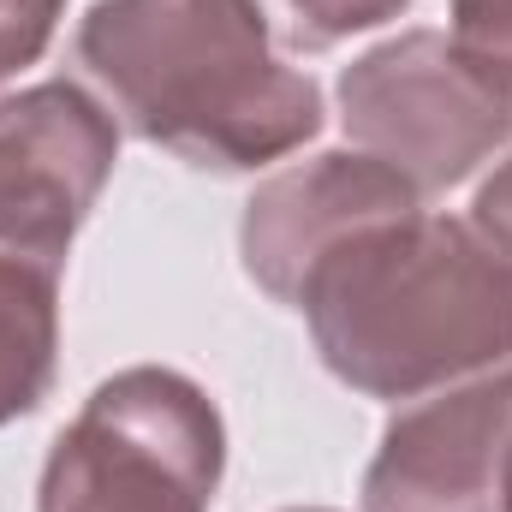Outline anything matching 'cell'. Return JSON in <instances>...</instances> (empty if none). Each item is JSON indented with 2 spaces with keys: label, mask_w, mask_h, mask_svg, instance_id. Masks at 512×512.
Listing matches in <instances>:
<instances>
[{
  "label": "cell",
  "mask_w": 512,
  "mask_h": 512,
  "mask_svg": "<svg viewBox=\"0 0 512 512\" xmlns=\"http://www.w3.org/2000/svg\"><path fill=\"white\" fill-rule=\"evenodd\" d=\"M72 54L108 114L197 173H256L322 131V90L256 0H96Z\"/></svg>",
  "instance_id": "6da1fadb"
},
{
  "label": "cell",
  "mask_w": 512,
  "mask_h": 512,
  "mask_svg": "<svg viewBox=\"0 0 512 512\" xmlns=\"http://www.w3.org/2000/svg\"><path fill=\"white\" fill-rule=\"evenodd\" d=\"M340 387L405 405L512 358V251L471 215H399L322 256L292 304Z\"/></svg>",
  "instance_id": "7a4b0ae2"
},
{
  "label": "cell",
  "mask_w": 512,
  "mask_h": 512,
  "mask_svg": "<svg viewBox=\"0 0 512 512\" xmlns=\"http://www.w3.org/2000/svg\"><path fill=\"white\" fill-rule=\"evenodd\" d=\"M227 471V423L209 387L131 364L54 435L36 512H209Z\"/></svg>",
  "instance_id": "3957f363"
},
{
  "label": "cell",
  "mask_w": 512,
  "mask_h": 512,
  "mask_svg": "<svg viewBox=\"0 0 512 512\" xmlns=\"http://www.w3.org/2000/svg\"><path fill=\"white\" fill-rule=\"evenodd\" d=\"M340 126L352 149L435 197L512 143V102L447 30H399L340 72Z\"/></svg>",
  "instance_id": "277c9868"
},
{
  "label": "cell",
  "mask_w": 512,
  "mask_h": 512,
  "mask_svg": "<svg viewBox=\"0 0 512 512\" xmlns=\"http://www.w3.org/2000/svg\"><path fill=\"white\" fill-rule=\"evenodd\" d=\"M120 161V120L72 78L0 96V256L66 268Z\"/></svg>",
  "instance_id": "5b68a950"
},
{
  "label": "cell",
  "mask_w": 512,
  "mask_h": 512,
  "mask_svg": "<svg viewBox=\"0 0 512 512\" xmlns=\"http://www.w3.org/2000/svg\"><path fill=\"white\" fill-rule=\"evenodd\" d=\"M512 447V358L405 399L364 471V512H501Z\"/></svg>",
  "instance_id": "8992f818"
},
{
  "label": "cell",
  "mask_w": 512,
  "mask_h": 512,
  "mask_svg": "<svg viewBox=\"0 0 512 512\" xmlns=\"http://www.w3.org/2000/svg\"><path fill=\"white\" fill-rule=\"evenodd\" d=\"M417 209H423V191L399 179L387 161L364 149H316L268 173L251 191L245 221H239V256L256 286L292 310L304 274L334 245H346L352 233L376 221L417 215Z\"/></svg>",
  "instance_id": "52a82bcc"
},
{
  "label": "cell",
  "mask_w": 512,
  "mask_h": 512,
  "mask_svg": "<svg viewBox=\"0 0 512 512\" xmlns=\"http://www.w3.org/2000/svg\"><path fill=\"white\" fill-rule=\"evenodd\" d=\"M60 370V268L0 256V429L30 417Z\"/></svg>",
  "instance_id": "ba28073f"
},
{
  "label": "cell",
  "mask_w": 512,
  "mask_h": 512,
  "mask_svg": "<svg viewBox=\"0 0 512 512\" xmlns=\"http://www.w3.org/2000/svg\"><path fill=\"white\" fill-rule=\"evenodd\" d=\"M286 42L304 48V54H328L340 48L346 36H364V30H382L393 24L411 0H268Z\"/></svg>",
  "instance_id": "9c48e42d"
},
{
  "label": "cell",
  "mask_w": 512,
  "mask_h": 512,
  "mask_svg": "<svg viewBox=\"0 0 512 512\" xmlns=\"http://www.w3.org/2000/svg\"><path fill=\"white\" fill-rule=\"evenodd\" d=\"M447 36L512 102V0H453Z\"/></svg>",
  "instance_id": "30bf717a"
},
{
  "label": "cell",
  "mask_w": 512,
  "mask_h": 512,
  "mask_svg": "<svg viewBox=\"0 0 512 512\" xmlns=\"http://www.w3.org/2000/svg\"><path fill=\"white\" fill-rule=\"evenodd\" d=\"M60 12H66V0H0V84L48 54Z\"/></svg>",
  "instance_id": "8fae6325"
},
{
  "label": "cell",
  "mask_w": 512,
  "mask_h": 512,
  "mask_svg": "<svg viewBox=\"0 0 512 512\" xmlns=\"http://www.w3.org/2000/svg\"><path fill=\"white\" fill-rule=\"evenodd\" d=\"M471 221L483 227V233H495L501 245L512 251V155L477 185V203H471Z\"/></svg>",
  "instance_id": "7c38bea8"
},
{
  "label": "cell",
  "mask_w": 512,
  "mask_h": 512,
  "mask_svg": "<svg viewBox=\"0 0 512 512\" xmlns=\"http://www.w3.org/2000/svg\"><path fill=\"white\" fill-rule=\"evenodd\" d=\"M501 512H512V447H507V471H501Z\"/></svg>",
  "instance_id": "4fadbf2b"
},
{
  "label": "cell",
  "mask_w": 512,
  "mask_h": 512,
  "mask_svg": "<svg viewBox=\"0 0 512 512\" xmlns=\"http://www.w3.org/2000/svg\"><path fill=\"white\" fill-rule=\"evenodd\" d=\"M286 512H334V507H286Z\"/></svg>",
  "instance_id": "5bb4252c"
}]
</instances>
